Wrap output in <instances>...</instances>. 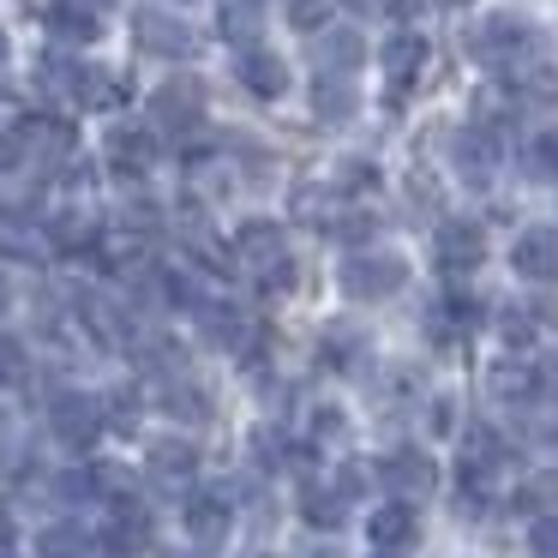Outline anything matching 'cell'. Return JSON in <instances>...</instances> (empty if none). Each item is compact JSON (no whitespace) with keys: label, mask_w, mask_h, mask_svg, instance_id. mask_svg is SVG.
<instances>
[{"label":"cell","mask_w":558,"mask_h":558,"mask_svg":"<svg viewBox=\"0 0 558 558\" xmlns=\"http://www.w3.org/2000/svg\"><path fill=\"white\" fill-rule=\"evenodd\" d=\"M450 7H457V0H450Z\"/></svg>","instance_id":"60d3db41"},{"label":"cell","mask_w":558,"mask_h":558,"mask_svg":"<svg viewBox=\"0 0 558 558\" xmlns=\"http://www.w3.org/2000/svg\"><path fill=\"white\" fill-rule=\"evenodd\" d=\"M49 241H54V246H85V241H90V222L78 217V210H66V217H54Z\"/></svg>","instance_id":"d6a6232c"},{"label":"cell","mask_w":558,"mask_h":558,"mask_svg":"<svg viewBox=\"0 0 558 558\" xmlns=\"http://www.w3.org/2000/svg\"><path fill=\"white\" fill-rule=\"evenodd\" d=\"M289 19L301 31H318V19H325V0H289Z\"/></svg>","instance_id":"e575fe53"},{"label":"cell","mask_w":558,"mask_h":558,"mask_svg":"<svg viewBox=\"0 0 558 558\" xmlns=\"http://www.w3.org/2000/svg\"><path fill=\"white\" fill-rule=\"evenodd\" d=\"M229 529H234V510L222 493H198L193 505H186V534H193L198 546H222Z\"/></svg>","instance_id":"8fae6325"},{"label":"cell","mask_w":558,"mask_h":558,"mask_svg":"<svg viewBox=\"0 0 558 558\" xmlns=\"http://www.w3.org/2000/svg\"><path fill=\"white\" fill-rule=\"evenodd\" d=\"M37 558H97V534L85 529V522H49V529L37 534Z\"/></svg>","instance_id":"2e32d148"},{"label":"cell","mask_w":558,"mask_h":558,"mask_svg":"<svg viewBox=\"0 0 558 558\" xmlns=\"http://www.w3.org/2000/svg\"><path fill=\"white\" fill-rule=\"evenodd\" d=\"M49 426H54V438H61V445L85 450L109 421H102V402L97 397H85V390H61V397L49 402Z\"/></svg>","instance_id":"8992f818"},{"label":"cell","mask_w":558,"mask_h":558,"mask_svg":"<svg viewBox=\"0 0 558 558\" xmlns=\"http://www.w3.org/2000/svg\"><path fill=\"white\" fill-rule=\"evenodd\" d=\"M354 109H361V97H354L349 78H337V73H318V78H313V114H318L325 126L354 121Z\"/></svg>","instance_id":"e0dca14e"},{"label":"cell","mask_w":558,"mask_h":558,"mask_svg":"<svg viewBox=\"0 0 558 558\" xmlns=\"http://www.w3.org/2000/svg\"><path fill=\"white\" fill-rule=\"evenodd\" d=\"M7 301H13V289H7V277H0V313H7Z\"/></svg>","instance_id":"f35d334b"},{"label":"cell","mask_w":558,"mask_h":558,"mask_svg":"<svg viewBox=\"0 0 558 558\" xmlns=\"http://www.w3.org/2000/svg\"><path fill=\"white\" fill-rule=\"evenodd\" d=\"M25 378V342L19 337H0V390Z\"/></svg>","instance_id":"1f68e13d"},{"label":"cell","mask_w":558,"mask_h":558,"mask_svg":"<svg viewBox=\"0 0 558 558\" xmlns=\"http://www.w3.org/2000/svg\"><path fill=\"white\" fill-rule=\"evenodd\" d=\"M162 402H169L181 421H210V397H205L198 385H186V378H174V385L162 390Z\"/></svg>","instance_id":"83f0119b"},{"label":"cell","mask_w":558,"mask_h":558,"mask_svg":"<svg viewBox=\"0 0 558 558\" xmlns=\"http://www.w3.org/2000/svg\"><path fill=\"white\" fill-rule=\"evenodd\" d=\"M234 258H241L265 289H277V294L294 289V253H289V241H282L277 222H241V234H234Z\"/></svg>","instance_id":"6da1fadb"},{"label":"cell","mask_w":558,"mask_h":558,"mask_svg":"<svg viewBox=\"0 0 558 558\" xmlns=\"http://www.w3.org/2000/svg\"><path fill=\"white\" fill-rule=\"evenodd\" d=\"M133 37L145 54H162V61H186V54H198V37L186 19L162 13V7H138L133 13Z\"/></svg>","instance_id":"277c9868"},{"label":"cell","mask_w":558,"mask_h":558,"mask_svg":"<svg viewBox=\"0 0 558 558\" xmlns=\"http://www.w3.org/2000/svg\"><path fill=\"white\" fill-rule=\"evenodd\" d=\"M193 474H198L193 438H157V445H150V481L157 486H186Z\"/></svg>","instance_id":"4fadbf2b"},{"label":"cell","mask_w":558,"mask_h":558,"mask_svg":"<svg viewBox=\"0 0 558 558\" xmlns=\"http://www.w3.org/2000/svg\"><path fill=\"white\" fill-rule=\"evenodd\" d=\"M546 318H553V306L546 301H522V306H505V342H534L546 330Z\"/></svg>","instance_id":"d4e9b609"},{"label":"cell","mask_w":558,"mask_h":558,"mask_svg":"<svg viewBox=\"0 0 558 558\" xmlns=\"http://www.w3.org/2000/svg\"><path fill=\"white\" fill-rule=\"evenodd\" d=\"M150 126H162V133H193V126H205V85H198V78H169V85H157V97H150Z\"/></svg>","instance_id":"5b68a950"},{"label":"cell","mask_w":558,"mask_h":558,"mask_svg":"<svg viewBox=\"0 0 558 558\" xmlns=\"http://www.w3.org/2000/svg\"><path fill=\"white\" fill-rule=\"evenodd\" d=\"M481 258H486L481 222H445V229H438V265L445 270H474Z\"/></svg>","instance_id":"7c38bea8"},{"label":"cell","mask_w":558,"mask_h":558,"mask_svg":"<svg viewBox=\"0 0 558 558\" xmlns=\"http://www.w3.org/2000/svg\"><path fill=\"white\" fill-rule=\"evenodd\" d=\"M510 265L529 282H558V229H529L510 246Z\"/></svg>","instance_id":"9c48e42d"},{"label":"cell","mask_w":558,"mask_h":558,"mask_svg":"<svg viewBox=\"0 0 558 558\" xmlns=\"http://www.w3.org/2000/svg\"><path fill=\"white\" fill-rule=\"evenodd\" d=\"M529 174L534 181H558V133H541L529 145Z\"/></svg>","instance_id":"4dcf8cb0"},{"label":"cell","mask_w":558,"mask_h":558,"mask_svg":"<svg viewBox=\"0 0 558 558\" xmlns=\"http://www.w3.org/2000/svg\"><path fill=\"white\" fill-rule=\"evenodd\" d=\"M102 265L121 270V277H138V270H150V241L138 229H114L102 234Z\"/></svg>","instance_id":"7402d4cb"},{"label":"cell","mask_w":558,"mask_h":558,"mask_svg":"<svg viewBox=\"0 0 558 558\" xmlns=\"http://www.w3.org/2000/svg\"><path fill=\"white\" fill-rule=\"evenodd\" d=\"M313 61L325 66V73H337V78H349L354 66L366 61V43H361V31H325V37L313 43Z\"/></svg>","instance_id":"ac0fdd59"},{"label":"cell","mask_w":558,"mask_h":558,"mask_svg":"<svg viewBox=\"0 0 558 558\" xmlns=\"http://www.w3.org/2000/svg\"><path fill=\"white\" fill-rule=\"evenodd\" d=\"M253 31H258V0H222V37L253 43Z\"/></svg>","instance_id":"f546056e"},{"label":"cell","mask_w":558,"mask_h":558,"mask_svg":"<svg viewBox=\"0 0 558 558\" xmlns=\"http://www.w3.org/2000/svg\"><path fill=\"white\" fill-rule=\"evenodd\" d=\"M385 558H390V553H385Z\"/></svg>","instance_id":"b9f144b4"},{"label":"cell","mask_w":558,"mask_h":558,"mask_svg":"<svg viewBox=\"0 0 558 558\" xmlns=\"http://www.w3.org/2000/svg\"><path fill=\"white\" fill-rule=\"evenodd\" d=\"M313 433H325V438H337V433H342V414H337V409H318V421H313Z\"/></svg>","instance_id":"d590c367"},{"label":"cell","mask_w":558,"mask_h":558,"mask_svg":"<svg viewBox=\"0 0 558 558\" xmlns=\"http://www.w3.org/2000/svg\"><path fill=\"white\" fill-rule=\"evenodd\" d=\"M301 517L313 522V529H318V522H325V529H337V522H342V493H325V486H306V493H301Z\"/></svg>","instance_id":"f1b7e54d"},{"label":"cell","mask_w":558,"mask_h":558,"mask_svg":"<svg viewBox=\"0 0 558 558\" xmlns=\"http://www.w3.org/2000/svg\"><path fill=\"white\" fill-rule=\"evenodd\" d=\"M450 157H457V174L469 186H486L498 169V138L486 133V126H462V133L450 138Z\"/></svg>","instance_id":"ba28073f"},{"label":"cell","mask_w":558,"mask_h":558,"mask_svg":"<svg viewBox=\"0 0 558 558\" xmlns=\"http://www.w3.org/2000/svg\"><path fill=\"white\" fill-rule=\"evenodd\" d=\"M426 66V37H414V31H402V37L385 43V73L397 78V85H409L414 73Z\"/></svg>","instance_id":"cb8c5ba5"},{"label":"cell","mask_w":558,"mask_h":558,"mask_svg":"<svg viewBox=\"0 0 558 558\" xmlns=\"http://www.w3.org/2000/svg\"><path fill=\"white\" fill-rule=\"evenodd\" d=\"M462 462H469L474 481H486V474L505 462V450H498V438L486 433V426H469V438H462Z\"/></svg>","instance_id":"484cf974"},{"label":"cell","mask_w":558,"mask_h":558,"mask_svg":"<svg viewBox=\"0 0 558 558\" xmlns=\"http://www.w3.org/2000/svg\"><path fill=\"white\" fill-rule=\"evenodd\" d=\"M349 7H361V13H385V7H397V0H349Z\"/></svg>","instance_id":"8d00e7d4"},{"label":"cell","mask_w":558,"mask_h":558,"mask_svg":"<svg viewBox=\"0 0 558 558\" xmlns=\"http://www.w3.org/2000/svg\"><path fill=\"white\" fill-rule=\"evenodd\" d=\"M414 534H421V522H414V510L402 505V498L366 517V541H373L378 553H397V546H409V541H414Z\"/></svg>","instance_id":"9a60e30c"},{"label":"cell","mask_w":558,"mask_h":558,"mask_svg":"<svg viewBox=\"0 0 558 558\" xmlns=\"http://www.w3.org/2000/svg\"><path fill=\"white\" fill-rule=\"evenodd\" d=\"M109 162L121 174H145L150 162H157V138H150L145 126H114L109 133Z\"/></svg>","instance_id":"d6986e66"},{"label":"cell","mask_w":558,"mask_h":558,"mask_svg":"<svg viewBox=\"0 0 558 558\" xmlns=\"http://www.w3.org/2000/svg\"><path fill=\"white\" fill-rule=\"evenodd\" d=\"M13 150L31 162H61L66 150H73V126L66 121H49V114H37V121H19L13 126Z\"/></svg>","instance_id":"52a82bcc"},{"label":"cell","mask_w":558,"mask_h":558,"mask_svg":"<svg viewBox=\"0 0 558 558\" xmlns=\"http://www.w3.org/2000/svg\"><path fill=\"white\" fill-rule=\"evenodd\" d=\"M378 481H385L397 498H426L438 474H433V462H426L421 450H397V457L378 462Z\"/></svg>","instance_id":"30bf717a"},{"label":"cell","mask_w":558,"mask_h":558,"mask_svg":"<svg viewBox=\"0 0 558 558\" xmlns=\"http://www.w3.org/2000/svg\"><path fill=\"white\" fill-rule=\"evenodd\" d=\"M13 541V517H7V505H0V546Z\"/></svg>","instance_id":"74e56055"},{"label":"cell","mask_w":558,"mask_h":558,"mask_svg":"<svg viewBox=\"0 0 558 558\" xmlns=\"http://www.w3.org/2000/svg\"><path fill=\"white\" fill-rule=\"evenodd\" d=\"M205 337L217 349H246L253 342V318L234 313V306H205Z\"/></svg>","instance_id":"603a6c76"},{"label":"cell","mask_w":558,"mask_h":558,"mask_svg":"<svg viewBox=\"0 0 558 558\" xmlns=\"http://www.w3.org/2000/svg\"><path fill=\"white\" fill-rule=\"evenodd\" d=\"M0 61H7V31H0Z\"/></svg>","instance_id":"ab89813d"},{"label":"cell","mask_w":558,"mask_h":558,"mask_svg":"<svg viewBox=\"0 0 558 558\" xmlns=\"http://www.w3.org/2000/svg\"><path fill=\"white\" fill-rule=\"evenodd\" d=\"M43 25H49L61 43H97V37H102V19L90 13L85 0H49Z\"/></svg>","instance_id":"5bb4252c"},{"label":"cell","mask_w":558,"mask_h":558,"mask_svg":"<svg viewBox=\"0 0 558 558\" xmlns=\"http://www.w3.org/2000/svg\"><path fill=\"white\" fill-rule=\"evenodd\" d=\"M529 49H534V25L517 19V13H493V19H481V25L469 31V54L486 61V66H510Z\"/></svg>","instance_id":"7a4b0ae2"},{"label":"cell","mask_w":558,"mask_h":558,"mask_svg":"<svg viewBox=\"0 0 558 558\" xmlns=\"http://www.w3.org/2000/svg\"><path fill=\"white\" fill-rule=\"evenodd\" d=\"M486 385H493V397H498V402H522V397H534V373H529L522 361L493 366V378H486Z\"/></svg>","instance_id":"4316f807"},{"label":"cell","mask_w":558,"mask_h":558,"mask_svg":"<svg viewBox=\"0 0 558 558\" xmlns=\"http://www.w3.org/2000/svg\"><path fill=\"white\" fill-rule=\"evenodd\" d=\"M102 546H109V553H145V546H150V517L133 505V498H121V505H114Z\"/></svg>","instance_id":"ffe728a7"},{"label":"cell","mask_w":558,"mask_h":558,"mask_svg":"<svg viewBox=\"0 0 558 558\" xmlns=\"http://www.w3.org/2000/svg\"><path fill=\"white\" fill-rule=\"evenodd\" d=\"M241 85L253 90V97H282V90H289V66H282V54L246 49L241 54Z\"/></svg>","instance_id":"44dd1931"},{"label":"cell","mask_w":558,"mask_h":558,"mask_svg":"<svg viewBox=\"0 0 558 558\" xmlns=\"http://www.w3.org/2000/svg\"><path fill=\"white\" fill-rule=\"evenodd\" d=\"M402 282H409V265H402L397 253H354L349 265H342L349 301H390Z\"/></svg>","instance_id":"3957f363"},{"label":"cell","mask_w":558,"mask_h":558,"mask_svg":"<svg viewBox=\"0 0 558 558\" xmlns=\"http://www.w3.org/2000/svg\"><path fill=\"white\" fill-rule=\"evenodd\" d=\"M529 546H534V558H558V517H541V522H534Z\"/></svg>","instance_id":"836d02e7"}]
</instances>
